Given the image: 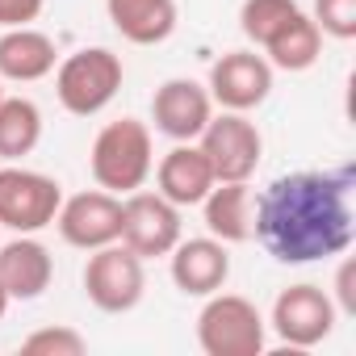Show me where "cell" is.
I'll return each mask as SVG.
<instances>
[{
  "label": "cell",
  "mask_w": 356,
  "mask_h": 356,
  "mask_svg": "<svg viewBox=\"0 0 356 356\" xmlns=\"http://www.w3.org/2000/svg\"><path fill=\"white\" fill-rule=\"evenodd\" d=\"M260 51H264V59H268L273 67H281V72H306V67H314L318 55H323V30L314 26V17H306V13L298 9Z\"/></svg>",
  "instance_id": "d6986e66"
},
{
  "label": "cell",
  "mask_w": 356,
  "mask_h": 356,
  "mask_svg": "<svg viewBox=\"0 0 356 356\" xmlns=\"http://www.w3.org/2000/svg\"><path fill=\"white\" fill-rule=\"evenodd\" d=\"M151 172H155V185H159L155 193L168 197L172 206H181V210L202 206V197L218 185L214 168H210V159L202 155L197 143H176Z\"/></svg>",
  "instance_id": "5bb4252c"
},
{
  "label": "cell",
  "mask_w": 356,
  "mask_h": 356,
  "mask_svg": "<svg viewBox=\"0 0 356 356\" xmlns=\"http://www.w3.org/2000/svg\"><path fill=\"white\" fill-rule=\"evenodd\" d=\"M22 352L26 356H84L88 352V339L76 331V327H38L34 335L22 339Z\"/></svg>",
  "instance_id": "7402d4cb"
},
{
  "label": "cell",
  "mask_w": 356,
  "mask_h": 356,
  "mask_svg": "<svg viewBox=\"0 0 356 356\" xmlns=\"http://www.w3.org/2000/svg\"><path fill=\"white\" fill-rule=\"evenodd\" d=\"M88 168H92V181L105 193H134L147 185V176L155 168V143L147 122L138 118H118L109 126H101V134L92 138L88 151Z\"/></svg>",
  "instance_id": "7a4b0ae2"
},
{
  "label": "cell",
  "mask_w": 356,
  "mask_h": 356,
  "mask_svg": "<svg viewBox=\"0 0 356 356\" xmlns=\"http://www.w3.org/2000/svg\"><path fill=\"white\" fill-rule=\"evenodd\" d=\"M59 63V51L51 42V34L34 30V26H17L0 34V80L13 84H34L47 80Z\"/></svg>",
  "instance_id": "2e32d148"
},
{
  "label": "cell",
  "mask_w": 356,
  "mask_h": 356,
  "mask_svg": "<svg viewBox=\"0 0 356 356\" xmlns=\"http://www.w3.org/2000/svg\"><path fill=\"white\" fill-rule=\"evenodd\" d=\"M118 243H126L134 256L155 260L168 256L176 243H181V206H172L159 193L134 189L122 197V235Z\"/></svg>",
  "instance_id": "9c48e42d"
},
{
  "label": "cell",
  "mask_w": 356,
  "mask_h": 356,
  "mask_svg": "<svg viewBox=\"0 0 356 356\" xmlns=\"http://www.w3.org/2000/svg\"><path fill=\"white\" fill-rule=\"evenodd\" d=\"M352 185V168H306L277 176L260 197H252V239H260L281 264L343 256L356 235Z\"/></svg>",
  "instance_id": "6da1fadb"
},
{
  "label": "cell",
  "mask_w": 356,
  "mask_h": 356,
  "mask_svg": "<svg viewBox=\"0 0 356 356\" xmlns=\"http://www.w3.org/2000/svg\"><path fill=\"white\" fill-rule=\"evenodd\" d=\"M47 0H0V30H17V26H34L42 17Z\"/></svg>",
  "instance_id": "cb8c5ba5"
},
{
  "label": "cell",
  "mask_w": 356,
  "mask_h": 356,
  "mask_svg": "<svg viewBox=\"0 0 356 356\" xmlns=\"http://www.w3.org/2000/svg\"><path fill=\"white\" fill-rule=\"evenodd\" d=\"M268 323L243 293H210L197 314V343L206 356H260Z\"/></svg>",
  "instance_id": "277c9868"
},
{
  "label": "cell",
  "mask_w": 356,
  "mask_h": 356,
  "mask_svg": "<svg viewBox=\"0 0 356 356\" xmlns=\"http://www.w3.org/2000/svg\"><path fill=\"white\" fill-rule=\"evenodd\" d=\"M55 277V260L47 252V243H38L34 235H17L9 243H0V285L13 302H34L51 289Z\"/></svg>",
  "instance_id": "9a60e30c"
},
{
  "label": "cell",
  "mask_w": 356,
  "mask_h": 356,
  "mask_svg": "<svg viewBox=\"0 0 356 356\" xmlns=\"http://www.w3.org/2000/svg\"><path fill=\"white\" fill-rule=\"evenodd\" d=\"M335 318H339V310H335L327 289H318V285H289V289L277 293L268 327L277 331V339L285 348L306 352V348H318L335 331Z\"/></svg>",
  "instance_id": "ba28073f"
},
{
  "label": "cell",
  "mask_w": 356,
  "mask_h": 356,
  "mask_svg": "<svg viewBox=\"0 0 356 356\" xmlns=\"http://www.w3.org/2000/svg\"><path fill=\"white\" fill-rule=\"evenodd\" d=\"M273 63L256 51H227L214 67H210V101L235 113H252L268 101L273 92Z\"/></svg>",
  "instance_id": "8fae6325"
},
{
  "label": "cell",
  "mask_w": 356,
  "mask_h": 356,
  "mask_svg": "<svg viewBox=\"0 0 356 356\" xmlns=\"http://www.w3.org/2000/svg\"><path fill=\"white\" fill-rule=\"evenodd\" d=\"M126 67L109 47H84L55 63V97L76 118H97L122 88Z\"/></svg>",
  "instance_id": "3957f363"
},
{
  "label": "cell",
  "mask_w": 356,
  "mask_h": 356,
  "mask_svg": "<svg viewBox=\"0 0 356 356\" xmlns=\"http://www.w3.org/2000/svg\"><path fill=\"white\" fill-rule=\"evenodd\" d=\"M9 302H13V298L5 293V285H0V318H5V310H9Z\"/></svg>",
  "instance_id": "484cf974"
},
{
  "label": "cell",
  "mask_w": 356,
  "mask_h": 356,
  "mask_svg": "<svg viewBox=\"0 0 356 356\" xmlns=\"http://www.w3.org/2000/svg\"><path fill=\"white\" fill-rule=\"evenodd\" d=\"M314 26L339 42L356 38V0H314Z\"/></svg>",
  "instance_id": "603a6c76"
},
{
  "label": "cell",
  "mask_w": 356,
  "mask_h": 356,
  "mask_svg": "<svg viewBox=\"0 0 356 356\" xmlns=\"http://www.w3.org/2000/svg\"><path fill=\"white\" fill-rule=\"evenodd\" d=\"M55 227H59V239L67 248H80V252H97L105 243H118V235H122V197L105 193V189L63 197L59 214H55Z\"/></svg>",
  "instance_id": "30bf717a"
},
{
  "label": "cell",
  "mask_w": 356,
  "mask_h": 356,
  "mask_svg": "<svg viewBox=\"0 0 356 356\" xmlns=\"http://www.w3.org/2000/svg\"><path fill=\"white\" fill-rule=\"evenodd\" d=\"M335 310H343V314H352L356 310V264L352 260H343L339 264V273H335Z\"/></svg>",
  "instance_id": "d4e9b609"
},
{
  "label": "cell",
  "mask_w": 356,
  "mask_h": 356,
  "mask_svg": "<svg viewBox=\"0 0 356 356\" xmlns=\"http://www.w3.org/2000/svg\"><path fill=\"white\" fill-rule=\"evenodd\" d=\"M298 13V0H243V9H239V30L264 47L289 17Z\"/></svg>",
  "instance_id": "44dd1931"
},
{
  "label": "cell",
  "mask_w": 356,
  "mask_h": 356,
  "mask_svg": "<svg viewBox=\"0 0 356 356\" xmlns=\"http://www.w3.org/2000/svg\"><path fill=\"white\" fill-rule=\"evenodd\" d=\"M210 118H214L210 88L197 84V80H189V76L163 80L155 88V97H151V122L172 143H197V134L206 130Z\"/></svg>",
  "instance_id": "7c38bea8"
},
{
  "label": "cell",
  "mask_w": 356,
  "mask_h": 356,
  "mask_svg": "<svg viewBox=\"0 0 356 356\" xmlns=\"http://www.w3.org/2000/svg\"><path fill=\"white\" fill-rule=\"evenodd\" d=\"M105 13L113 22V30L134 42V47H159L172 38L181 9L176 0H105Z\"/></svg>",
  "instance_id": "e0dca14e"
},
{
  "label": "cell",
  "mask_w": 356,
  "mask_h": 356,
  "mask_svg": "<svg viewBox=\"0 0 356 356\" xmlns=\"http://www.w3.org/2000/svg\"><path fill=\"white\" fill-rule=\"evenodd\" d=\"M0 97H5V92H0Z\"/></svg>",
  "instance_id": "4316f807"
},
{
  "label": "cell",
  "mask_w": 356,
  "mask_h": 356,
  "mask_svg": "<svg viewBox=\"0 0 356 356\" xmlns=\"http://www.w3.org/2000/svg\"><path fill=\"white\" fill-rule=\"evenodd\" d=\"M84 293L105 314H126L147 293V268L143 256H134L126 243H105L84 264Z\"/></svg>",
  "instance_id": "8992f818"
},
{
  "label": "cell",
  "mask_w": 356,
  "mask_h": 356,
  "mask_svg": "<svg viewBox=\"0 0 356 356\" xmlns=\"http://www.w3.org/2000/svg\"><path fill=\"white\" fill-rule=\"evenodd\" d=\"M63 189L55 176L34 172V168H17L5 163L0 168V227L13 235H38L47 227H55Z\"/></svg>",
  "instance_id": "5b68a950"
},
{
  "label": "cell",
  "mask_w": 356,
  "mask_h": 356,
  "mask_svg": "<svg viewBox=\"0 0 356 356\" xmlns=\"http://www.w3.org/2000/svg\"><path fill=\"white\" fill-rule=\"evenodd\" d=\"M42 138V109L30 97H0V159H22Z\"/></svg>",
  "instance_id": "ffe728a7"
},
{
  "label": "cell",
  "mask_w": 356,
  "mask_h": 356,
  "mask_svg": "<svg viewBox=\"0 0 356 356\" xmlns=\"http://www.w3.org/2000/svg\"><path fill=\"white\" fill-rule=\"evenodd\" d=\"M197 147L214 168V181H252V172L260 168V155H264V138L256 122L235 109L214 113L197 134Z\"/></svg>",
  "instance_id": "52a82bcc"
},
{
  "label": "cell",
  "mask_w": 356,
  "mask_h": 356,
  "mask_svg": "<svg viewBox=\"0 0 356 356\" xmlns=\"http://www.w3.org/2000/svg\"><path fill=\"white\" fill-rule=\"evenodd\" d=\"M202 218L206 231L214 239L231 243H248L252 239V189L248 181H218L206 197H202Z\"/></svg>",
  "instance_id": "ac0fdd59"
},
{
  "label": "cell",
  "mask_w": 356,
  "mask_h": 356,
  "mask_svg": "<svg viewBox=\"0 0 356 356\" xmlns=\"http://www.w3.org/2000/svg\"><path fill=\"white\" fill-rule=\"evenodd\" d=\"M168 273H172V285L181 289L185 298H210L231 277V252L214 235L181 239L168 252Z\"/></svg>",
  "instance_id": "4fadbf2b"
}]
</instances>
